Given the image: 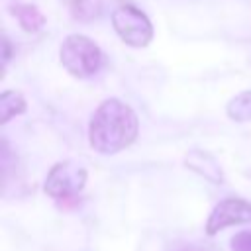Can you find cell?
Masks as SVG:
<instances>
[{"instance_id": "6da1fadb", "label": "cell", "mask_w": 251, "mask_h": 251, "mask_svg": "<svg viewBox=\"0 0 251 251\" xmlns=\"http://www.w3.org/2000/svg\"><path fill=\"white\" fill-rule=\"evenodd\" d=\"M139 133L135 112L118 98H108L98 104L88 124L90 147L104 155H114L129 147Z\"/></svg>"}, {"instance_id": "7a4b0ae2", "label": "cell", "mask_w": 251, "mask_h": 251, "mask_svg": "<svg viewBox=\"0 0 251 251\" xmlns=\"http://www.w3.org/2000/svg\"><path fill=\"white\" fill-rule=\"evenodd\" d=\"M59 59L69 75L76 78H90L94 76L104 63L102 51L96 41H92L86 35L73 33L65 37L59 49Z\"/></svg>"}, {"instance_id": "3957f363", "label": "cell", "mask_w": 251, "mask_h": 251, "mask_svg": "<svg viewBox=\"0 0 251 251\" xmlns=\"http://www.w3.org/2000/svg\"><path fill=\"white\" fill-rule=\"evenodd\" d=\"M112 25L118 37L129 47H147L153 39V24L133 4H120L112 12Z\"/></svg>"}, {"instance_id": "277c9868", "label": "cell", "mask_w": 251, "mask_h": 251, "mask_svg": "<svg viewBox=\"0 0 251 251\" xmlns=\"http://www.w3.org/2000/svg\"><path fill=\"white\" fill-rule=\"evenodd\" d=\"M86 169L75 161H61L51 167L43 190L55 200H65L76 196L86 184Z\"/></svg>"}, {"instance_id": "5b68a950", "label": "cell", "mask_w": 251, "mask_h": 251, "mask_svg": "<svg viewBox=\"0 0 251 251\" xmlns=\"http://www.w3.org/2000/svg\"><path fill=\"white\" fill-rule=\"evenodd\" d=\"M235 224H251V202L241 198H226L214 206L206 222V233L216 235L220 229Z\"/></svg>"}, {"instance_id": "8992f818", "label": "cell", "mask_w": 251, "mask_h": 251, "mask_svg": "<svg viewBox=\"0 0 251 251\" xmlns=\"http://www.w3.org/2000/svg\"><path fill=\"white\" fill-rule=\"evenodd\" d=\"M186 167H190L192 171H196L198 175L210 178L212 182H222V169L218 167V163L214 161V157H210L204 151H192L186 157Z\"/></svg>"}, {"instance_id": "52a82bcc", "label": "cell", "mask_w": 251, "mask_h": 251, "mask_svg": "<svg viewBox=\"0 0 251 251\" xmlns=\"http://www.w3.org/2000/svg\"><path fill=\"white\" fill-rule=\"evenodd\" d=\"M10 10L14 12L16 20L20 22V25H22L25 31H29V33L39 31V29L43 27V24H45L43 14H41L33 4H14Z\"/></svg>"}, {"instance_id": "ba28073f", "label": "cell", "mask_w": 251, "mask_h": 251, "mask_svg": "<svg viewBox=\"0 0 251 251\" xmlns=\"http://www.w3.org/2000/svg\"><path fill=\"white\" fill-rule=\"evenodd\" d=\"M25 112V100L16 90H4L0 94V118L2 124H8L12 118Z\"/></svg>"}, {"instance_id": "9c48e42d", "label": "cell", "mask_w": 251, "mask_h": 251, "mask_svg": "<svg viewBox=\"0 0 251 251\" xmlns=\"http://www.w3.org/2000/svg\"><path fill=\"white\" fill-rule=\"evenodd\" d=\"M226 114L229 120L233 122H251V90H243L239 94H235L227 106H226Z\"/></svg>"}, {"instance_id": "30bf717a", "label": "cell", "mask_w": 251, "mask_h": 251, "mask_svg": "<svg viewBox=\"0 0 251 251\" xmlns=\"http://www.w3.org/2000/svg\"><path fill=\"white\" fill-rule=\"evenodd\" d=\"M69 6L75 14V18L88 22L98 18L100 10H102V2L100 0H69Z\"/></svg>"}, {"instance_id": "8fae6325", "label": "cell", "mask_w": 251, "mask_h": 251, "mask_svg": "<svg viewBox=\"0 0 251 251\" xmlns=\"http://www.w3.org/2000/svg\"><path fill=\"white\" fill-rule=\"evenodd\" d=\"M231 251H251V231H239L231 237Z\"/></svg>"}, {"instance_id": "7c38bea8", "label": "cell", "mask_w": 251, "mask_h": 251, "mask_svg": "<svg viewBox=\"0 0 251 251\" xmlns=\"http://www.w3.org/2000/svg\"><path fill=\"white\" fill-rule=\"evenodd\" d=\"M10 55H12V45H10L8 37H4V43H2V65H4V67L8 65Z\"/></svg>"}]
</instances>
